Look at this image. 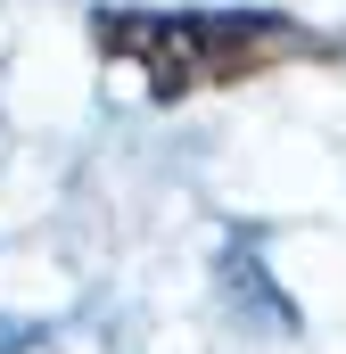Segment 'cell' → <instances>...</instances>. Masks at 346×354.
I'll use <instances>...</instances> for the list:
<instances>
[{
    "instance_id": "1",
    "label": "cell",
    "mask_w": 346,
    "mask_h": 354,
    "mask_svg": "<svg viewBox=\"0 0 346 354\" xmlns=\"http://www.w3.org/2000/svg\"><path fill=\"white\" fill-rule=\"evenodd\" d=\"M91 41L99 58L132 66L149 99H198V91H231L256 83L272 66H313V58H346V41L297 25V17H215V8H190V17H157V8H99L91 17Z\"/></svg>"
}]
</instances>
